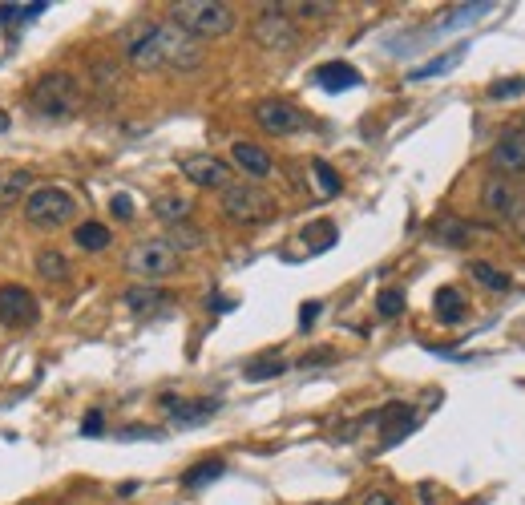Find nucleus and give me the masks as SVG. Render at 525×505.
<instances>
[{"label": "nucleus", "instance_id": "1", "mask_svg": "<svg viewBox=\"0 0 525 505\" xmlns=\"http://www.w3.org/2000/svg\"><path fill=\"white\" fill-rule=\"evenodd\" d=\"M170 25H178L194 41L223 37L235 29V9L223 5V0H182V5H170Z\"/></svg>", "mask_w": 525, "mask_h": 505}, {"label": "nucleus", "instance_id": "2", "mask_svg": "<svg viewBox=\"0 0 525 505\" xmlns=\"http://www.w3.org/2000/svg\"><path fill=\"white\" fill-rule=\"evenodd\" d=\"M29 101H33V110H37L41 118L65 122V118H73L77 106H81V85H77L73 73H45V77L33 85Z\"/></svg>", "mask_w": 525, "mask_h": 505}, {"label": "nucleus", "instance_id": "3", "mask_svg": "<svg viewBox=\"0 0 525 505\" xmlns=\"http://www.w3.org/2000/svg\"><path fill=\"white\" fill-rule=\"evenodd\" d=\"M73 211H77V202H73V194L61 190V186H37V190L25 198V219H29L37 231H57V227H65V223L73 219Z\"/></svg>", "mask_w": 525, "mask_h": 505}, {"label": "nucleus", "instance_id": "4", "mask_svg": "<svg viewBox=\"0 0 525 505\" xmlns=\"http://www.w3.org/2000/svg\"><path fill=\"white\" fill-rule=\"evenodd\" d=\"M271 211H275V198H271L263 186H255V182H231V186L223 190V215H227L231 223L251 227V223L271 219Z\"/></svg>", "mask_w": 525, "mask_h": 505}, {"label": "nucleus", "instance_id": "5", "mask_svg": "<svg viewBox=\"0 0 525 505\" xmlns=\"http://www.w3.org/2000/svg\"><path fill=\"white\" fill-rule=\"evenodd\" d=\"M178 259H182V255L170 247V239H142V243L130 247L126 271L138 275V279H146V283H154V279L174 275V271H178Z\"/></svg>", "mask_w": 525, "mask_h": 505}, {"label": "nucleus", "instance_id": "6", "mask_svg": "<svg viewBox=\"0 0 525 505\" xmlns=\"http://www.w3.org/2000/svg\"><path fill=\"white\" fill-rule=\"evenodd\" d=\"M481 202L501 219V223H513L521 227L525 223V194L509 182V178H489L485 190H481Z\"/></svg>", "mask_w": 525, "mask_h": 505}, {"label": "nucleus", "instance_id": "7", "mask_svg": "<svg viewBox=\"0 0 525 505\" xmlns=\"http://www.w3.org/2000/svg\"><path fill=\"white\" fill-rule=\"evenodd\" d=\"M37 316H41V308H37V299H33L29 287H21V283H5V287H0V324L33 328Z\"/></svg>", "mask_w": 525, "mask_h": 505}, {"label": "nucleus", "instance_id": "8", "mask_svg": "<svg viewBox=\"0 0 525 505\" xmlns=\"http://www.w3.org/2000/svg\"><path fill=\"white\" fill-rule=\"evenodd\" d=\"M162 65L166 69H198L202 65V45L182 33L178 25H162Z\"/></svg>", "mask_w": 525, "mask_h": 505}, {"label": "nucleus", "instance_id": "9", "mask_svg": "<svg viewBox=\"0 0 525 505\" xmlns=\"http://www.w3.org/2000/svg\"><path fill=\"white\" fill-rule=\"evenodd\" d=\"M255 37H259V45H267V49H295V45H299V33H295V25L287 21V9H283V5H263V17H259V25H255Z\"/></svg>", "mask_w": 525, "mask_h": 505}, {"label": "nucleus", "instance_id": "10", "mask_svg": "<svg viewBox=\"0 0 525 505\" xmlns=\"http://www.w3.org/2000/svg\"><path fill=\"white\" fill-rule=\"evenodd\" d=\"M182 174L194 186H202V190H227L231 186V166L223 158H215V154H190V158H182Z\"/></svg>", "mask_w": 525, "mask_h": 505}, {"label": "nucleus", "instance_id": "11", "mask_svg": "<svg viewBox=\"0 0 525 505\" xmlns=\"http://www.w3.org/2000/svg\"><path fill=\"white\" fill-rule=\"evenodd\" d=\"M126 57L134 69H162V25H138L126 41Z\"/></svg>", "mask_w": 525, "mask_h": 505}, {"label": "nucleus", "instance_id": "12", "mask_svg": "<svg viewBox=\"0 0 525 505\" xmlns=\"http://www.w3.org/2000/svg\"><path fill=\"white\" fill-rule=\"evenodd\" d=\"M255 122L267 134H295V130H303V114L295 106H287V101H263V106H255Z\"/></svg>", "mask_w": 525, "mask_h": 505}, {"label": "nucleus", "instance_id": "13", "mask_svg": "<svg viewBox=\"0 0 525 505\" xmlns=\"http://www.w3.org/2000/svg\"><path fill=\"white\" fill-rule=\"evenodd\" d=\"M162 409L178 421V425H198L206 417H215L219 413V400H178V396H162Z\"/></svg>", "mask_w": 525, "mask_h": 505}, {"label": "nucleus", "instance_id": "14", "mask_svg": "<svg viewBox=\"0 0 525 505\" xmlns=\"http://www.w3.org/2000/svg\"><path fill=\"white\" fill-rule=\"evenodd\" d=\"M364 77H360V69H352V65H344V61H328V65H320L315 69V85L320 89H328V93H344V89H356Z\"/></svg>", "mask_w": 525, "mask_h": 505}, {"label": "nucleus", "instance_id": "15", "mask_svg": "<svg viewBox=\"0 0 525 505\" xmlns=\"http://www.w3.org/2000/svg\"><path fill=\"white\" fill-rule=\"evenodd\" d=\"M231 158H235V166H239L243 174H251V178H271V170H275L271 154H267L263 146H251V142H235V146H231Z\"/></svg>", "mask_w": 525, "mask_h": 505}, {"label": "nucleus", "instance_id": "16", "mask_svg": "<svg viewBox=\"0 0 525 505\" xmlns=\"http://www.w3.org/2000/svg\"><path fill=\"white\" fill-rule=\"evenodd\" d=\"M493 166L501 174H521L525 170V134H505L493 146Z\"/></svg>", "mask_w": 525, "mask_h": 505}, {"label": "nucleus", "instance_id": "17", "mask_svg": "<svg viewBox=\"0 0 525 505\" xmlns=\"http://www.w3.org/2000/svg\"><path fill=\"white\" fill-rule=\"evenodd\" d=\"M433 303H437V320H441V324H461L465 312H469V308H465V295H461L457 287H441Z\"/></svg>", "mask_w": 525, "mask_h": 505}, {"label": "nucleus", "instance_id": "18", "mask_svg": "<svg viewBox=\"0 0 525 505\" xmlns=\"http://www.w3.org/2000/svg\"><path fill=\"white\" fill-rule=\"evenodd\" d=\"M110 227H105V223H81L77 231H73V243L81 247V251H105V247H110Z\"/></svg>", "mask_w": 525, "mask_h": 505}, {"label": "nucleus", "instance_id": "19", "mask_svg": "<svg viewBox=\"0 0 525 505\" xmlns=\"http://www.w3.org/2000/svg\"><path fill=\"white\" fill-rule=\"evenodd\" d=\"M384 421H388V437H384V445H396L400 437H408L412 433V425H416V417L404 409V404H392V409H384Z\"/></svg>", "mask_w": 525, "mask_h": 505}, {"label": "nucleus", "instance_id": "20", "mask_svg": "<svg viewBox=\"0 0 525 505\" xmlns=\"http://www.w3.org/2000/svg\"><path fill=\"white\" fill-rule=\"evenodd\" d=\"M433 235H437L441 243H449V247H465V243L473 239V227L449 215V219H437V223H433Z\"/></svg>", "mask_w": 525, "mask_h": 505}, {"label": "nucleus", "instance_id": "21", "mask_svg": "<svg viewBox=\"0 0 525 505\" xmlns=\"http://www.w3.org/2000/svg\"><path fill=\"white\" fill-rule=\"evenodd\" d=\"M154 215L162 219V223H186L190 219V202L186 198H178V194H162L158 202H154Z\"/></svg>", "mask_w": 525, "mask_h": 505}, {"label": "nucleus", "instance_id": "22", "mask_svg": "<svg viewBox=\"0 0 525 505\" xmlns=\"http://www.w3.org/2000/svg\"><path fill=\"white\" fill-rule=\"evenodd\" d=\"M37 275L41 279H53V283H65L69 279V263H65V255L61 251H37Z\"/></svg>", "mask_w": 525, "mask_h": 505}, {"label": "nucleus", "instance_id": "23", "mask_svg": "<svg viewBox=\"0 0 525 505\" xmlns=\"http://www.w3.org/2000/svg\"><path fill=\"white\" fill-rule=\"evenodd\" d=\"M497 5H453L445 17H441V29H457V25H473L481 21L485 13H493Z\"/></svg>", "mask_w": 525, "mask_h": 505}, {"label": "nucleus", "instance_id": "24", "mask_svg": "<svg viewBox=\"0 0 525 505\" xmlns=\"http://www.w3.org/2000/svg\"><path fill=\"white\" fill-rule=\"evenodd\" d=\"M465 57V49H453V53H441V57H433L429 65H416L412 69V81H429V77H437V73H449L457 61Z\"/></svg>", "mask_w": 525, "mask_h": 505}, {"label": "nucleus", "instance_id": "25", "mask_svg": "<svg viewBox=\"0 0 525 505\" xmlns=\"http://www.w3.org/2000/svg\"><path fill=\"white\" fill-rule=\"evenodd\" d=\"M134 312H146V308H158V303H170V295L166 291H158V287H130L126 295H122Z\"/></svg>", "mask_w": 525, "mask_h": 505}, {"label": "nucleus", "instance_id": "26", "mask_svg": "<svg viewBox=\"0 0 525 505\" xmlns=\"http://www.w3.org/2000/svg\"><path fill=\"white\" fill-rule=\"evenodd\" d=\"M223 469H227V465H223L219 457H210V461H202L198 469H190V473L182 477V485H186V489H198V485H206V481H215V477H223Z\"/></svg>", "mask_w": 525, "mask_h": 505}, {"label": "nucleus", "instance_id": "27", "mask_svg": "<svg viewBox=\"0 0 525 505\" xmlns=\"http://www.w3.org/2000/svg\"><path fill=\"white\" fill-rule=\"evenodd\" d=\"M469 271H473V279H477L481 287H489V291H509V275H501L493 263H473Z\"/></svg>", "mask_w": 525, "mask_h": 505}, {"label": "nucleus", "instance_id": "28", "mask_svg": "<svg viewBox=\"0 0 525 505\" xmlns=\"http://www.w3.org/2000/svg\"><path fill=\"white\" fill-rule=\"evenodd\" d=\"M279 372H287V360H283V356H263V360H251V364H247V380H271V376H279Z\"/></svg>", "mask_w": 525, "mask_h": 505}, {"label": "nucleus", "instance_id": "29", "mask_svg": "<svg viewBox=\"0 0 525 505\" xmlns=\"http://www.w3.org/2000/svg\"><path fill=\"white\" fill-rule=\"evenodd\" d=\"M49 5L45 0H37V5H0V25H9V21H33L37 13H45Z\"/></svg>", "mask_w": 525, "mask_h": 505}, {"label": "nucleus", "instance_id": "30", "mask_svg": "<svg viewBox=\"0 0 525 505\" xmlns=\"http://www.w3.org/2000/svg\"><path fill=\"white\" fill-rule=\"evenodd\" d=\"M29 182H33V178H29L25 170H17V174H9L5 182H0V202H13V198H21V194L29 190Z\"/></svg>", "mask_w": 525, "mask_h": 505}, {"label": "nucleus", "instance_id": "31", "mask_svg": "<svg viewBox=\"0 0 525 505\" xmlns=\"http://www.w3.org/2000/svg\"><path fill=\"white\" fill-rule=\"evenodd\" d=\"M376 308H380V316H384V320L400 316V312H404V291H400V287H388V291H380V303H376Z\"/></svg>", "mask_w": 525, "mask_h": 505}, {"label": "nucleus", "instance_id": "32", "mask_svg": "<svg viewBox=\"0 0 525 505\" xmlns=\"http://www.w3.org/2000/svg\"><path fill=\"white\" fill-rule=\"evenodd\" d=\"M311 174H315V186H320L324 194H340V178L328 162H311Z\"/></svg>", "mask_w": 525, "mask_h": 505}, {"label": "nucleus", "instance_id": "33", "mask_svg": "<svg viewBox=\"0 0 525 505\" xmlns=\"http://www.w3.org/2000/svg\"><path fill=\"white\" fill-rule=\"evenodd\" d=\"M303 239H311V247H332V243H336V227L324 219V223L307 227V231H303Z\"/></svg>", "mask_w": 525, "mask_h": 505}, {"label": "nucleus", "instance_id": "34", "mask_svg": "<svg viewBox=\"0 0 525 505\" xmlns=\"http://www.w3.org/2000/svg\"><path fill=\"white\" fill-rule=\"evenodd\" d=\"M198 243H202V235H198L194 227H174V231H170V247H174V251H182V247H198Z\"/></svg>", "mask_w": 525, "mask_h": 505}, {"label": "nucleus", "instance_id": "35", "mask_svg": "<svg viewBox=\"0 0 525 505\" xmlns=\"http://www.w3.org/2000/svg\"><path fill=\"white\" fill-rule=\"evenodd\" d=\"M525 93V77H513V81H493L489 85V97H517Z\"/></svg>", "mask_w": 525, "mask_h": 505}, {"label": "nucleus", "instance_id": "36", "mask_svg": "<svg viewBox=\"0 0 525 505\" xmlns=\"http://www.w3.org/2000/svg\"><path fill=\"white\" fill-rule=\"evenodd\" d=\"M110 211H114L118 219H134V202H130V194H114V198H110Z\"/></svg>", "mask_w": 525, "mask_h": 505}, {"label": "nucleus", "instance_id": "37", "mask_svg": "<svg viewBox=\"0 0 525 505\" xmlns=\"http://www.w3.org/2000/svg\"><path fill=\"white\" fill-rule=\"evenodd\" d=\"M291 13H299V17H328V13H336V5H291Z\"/></svg>", "mask_w": 525, "mask_h": 505}, {"label": "nucleus", "instance_id": "38", "mask_svg": "<svg viewBox=\"0 0 525 505\" xmlns=\"http://www.w3.org/2000/svg\"><path fill=\"white\" fill-rule=\"evenodd\" d=\"M364 505H400V501L388 497V493H380V489H372V493H364Z\"/></svg>", "mask_w": 525, "mask_h": 505}, {"label": "nucleus", "instance_id": "39", "mask_svg": "<svg viewBox=\"0 0 525 505\" xmlns=\"http://www.w3.org/2000/svg\"><path fill=\"white\" fill-rule=\"evenodd\" d=\"M315 316H320V303H303L299 324H303V328H311V324H315Z\"/></svg>", "mask_w": 525, "mask_h": 505}, {"label": "nucleus", "instance_id": "40", "mask_svg": "<svg viewBox=\"0 0 525 505\" xmlns=\"http://www.w3.org/2000/svg\"><path fill=\"white\" fill-rule=\"evenodd\" d=\"M81 433H85V437H97V433H101V413H89L85 425H81Z\"/></svg>", "mask_w": 525, "mask_h": 505}, {"label": "nucleus", "instance_id": "41", "mask_svg": "<svg viewBox=\"0 0 525 505\" xmlns=\"http://www.w3.org/2000/svg\"><path fill=\"white\" fill-rule=\"evenodd\" d=\"M324 360H332V352H307V356L299 360V368H311V364H324Z\"/></svg>", "mask_w": 525, "mask_h": 505}]
</instances>
